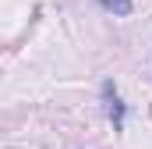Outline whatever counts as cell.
Here are the masks:
<instances>
[{
	"mask_svg": "<svg viewBox=\"0 0 152 149\" xmlns=\"http://www.w3.org/2000/svg\"><path fill=\"white\" fill-rule=\"evenodd\" d=\"M99 4H103L106 11L120 14V18H124V14H131V0H99Z\"/></svg>",
	"mask_w": 152,
	"mask_h": 149,
	"instance_id": "7a4b0ae2",
	"label": "cell"
},
{
	"mask_svg": "<svg viewBox=\"0 0 152 149\" xmlns=\"http://www.w3.org/2000/svg\"><path fill=\"white\" fill-rule=\"evenodd\" d=\"M103 110H106V117L113 121V128L120 131V128H124V117H127V107L120 103L113 82H103Z\"/></svg>",
	"mask_w": 152,
	"mask_h": 149,
	"instance_id": "6da1fadb",
	"label": "cell"
}]
</instances>
